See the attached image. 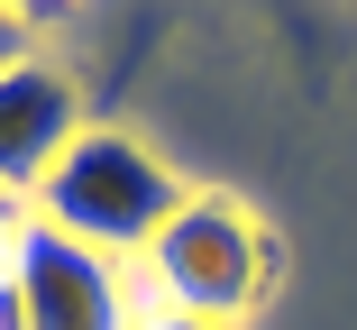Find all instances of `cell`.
<instances>
[{"label": "cell", "mask_w": 357, "mask_h": 330, "mask_svg": "<svg viewBox=\"0 0 357 330\" xmlns=\"http://www.w3.org/2000/svg\"><path fill=\"white\" fill-rule=\"evenodd\" d=\"M183 174L147 147V138H128V128H74V147H64L46 165V183L28 193V220L37 230H64V239H83L101 257H119V267H137V257L156 248V230L183 211Z\"/></svg>", "instance_id": "obj_1"}, {"label": "cell", "mask_w": 357, "mask_h": 330, "mask_svg": "<svg viewBox=\"0 0 357 330\" xmlns=\"http://www.w3.org/2000/svg\"><path fill=\"white\" fill-rule=\"evenodd\" d=\"M266 285H275V239L238 193H183V211L137 257L147 312H183V321H211V330H238L266 303Z\"/></svg>", "instance_id": "obj_2"}, {"label": "cell", "mask_w": 357, "mask_h": 330, "mask_svg": "<svg viewBox=\"0 0 357 330\" xmlns=\"http://www.w3.org/2000/svg\"><path fill=\"white\" fill-rule=\"evenodd\" d=\"M19 303H28V330H137V267L64 239V230H37L28 220V248H19Z\"/></svg>", "instance_id": "obj_3"}, {"label": "cell", "mask_w": 357, "mask_h": 330, "mask_svg": "<svg viewBox=\"0 0 357 330\" xmlns=\"http://www.w3.org/2000/svg\"><path fill=\"white\" fill-rule=\"evenodd\" d=\"M74 128H83V92L64 64H46V55L0 64V193L10 202H28L46 183V165L74 147Z\"/></svg>", "instance_id": "obj_4"}, {"label": "cell", "mask_w": 357, "mask_h": 330, "mask_svg": "<svg viewBox=\"0 0 357 330\" xmlns=\"http://www.w3.org/2000/svg\"><path fill=\"white\" fill-rule=\"evenodd\" d=\"M19 248H28V202H10V193H0V285L19 276Z\"/></svg>", "instance_id": "obj_5"}, {"label": "cell", "mask_w": 357, "mask_h": 330, "mask_svg": "<svg viewBox=\"0 0 357 330\" xmlns=\"http://www.w3.org/2000/svg\"><path fill=\"white\" fill-rule=\"evenodd\" d=\"M19 55H28V19H19V10H0V64H19Z\"/></svg>", "instance_id": "obj_6"}, {"label": "cell", "mask_w": 357, "mask_h": 330, "mask_svg": "<svg viewBox=\"0 0 357 330\" xmlns=\"http://www.w3.org/2000/svg\"><path fill=\"white\" fill-rule=\"evenodd\" d=\"M0 330H28V303H19V285H0Z\"/></svg>", "instance_id": "obj_7"}, {"label": "cell", "mask_w": 357, "mask_h": 330, "mask_svg": "<svg viewBox=\"0 0 357 330\" xmlns=\"http://www.w3.org/2000/svg\"><path fill=\"white\" fill-rule=\"evenodd\" d=\"M137 330H211V321H183V312H137Z\"/></svg>", "instance_id": "obj_8"}]
</instances>
